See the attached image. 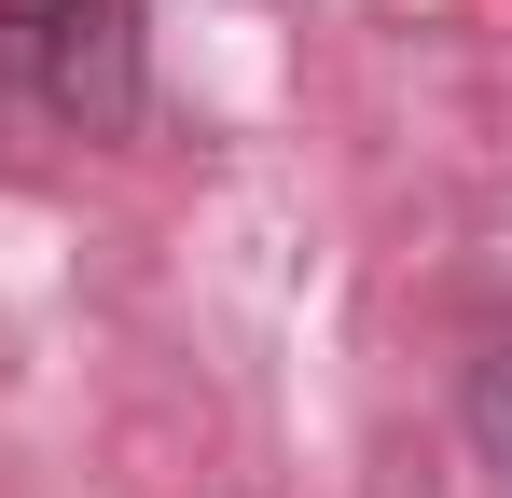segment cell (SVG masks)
<instances>
[{
	"mask_svg": "<svg viewBox=\"0 0 512 498\" xmlns=\"http://www.w3.org/2000/svg\"><path fill=\"white\" fill-rule=\"evenodd\" d=\"M0 70L42 125L125 139L153 111V14L139 0H0Z\"/></svg>",
	"mask_w": 512,
	"mask_h": 498,
	"instance_id": "obj_1",
	"label": "cell"
},
{
	"mask_svg": "<svg viewBox=\"0 0 512 498\" xmlns=\"http://www.w3.org/2000/svg\"><path fill=\"white\" fill-rule=\"evenodd\" d=\"M471 443L499 457V485H512V332H485V360H471Z\"/></svg>",
	"mask_w": 512,
	"mask_h": 498,
	"instance_id": "obj_2",
	"label": "cell"
}]
</instances>
